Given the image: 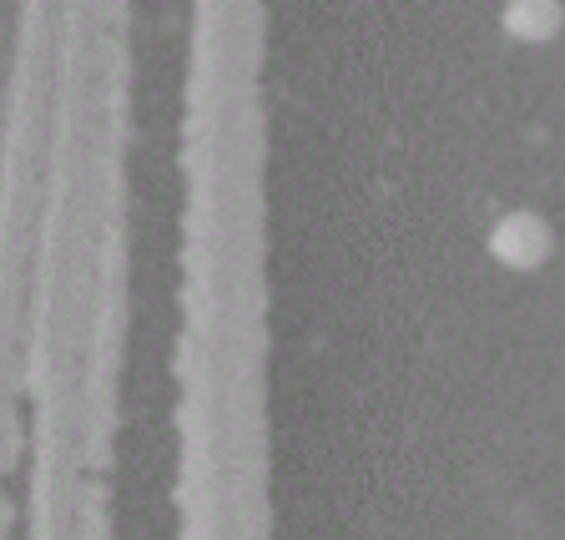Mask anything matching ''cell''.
Returning <instances> with one entry per match:
<instances>
[{
	"instance_id": "1",
	"label": "cell",
	"mask_w": 565,
	"mask_h": 540,
	"mask_svg": "<svg viewBox=\"0 0 565 540\" xmlns=\"http://www.w3.org/2000/svg\"><path fill=\"white\" fill-rule=\"evenodd\" d=\"M484 253L510 273H535L551 263L555 253V227L545 223L535 208H510L494 218V227L484 233Z\"/></svg>"
},
{
	"instance_id": "2",
	"label": "cell",
	"mask_w": 565,
	"mask_h": 540,
	"mask_svg": "<svg viewBox=\"0 0 565 540\" xmlns=\"http://www.w3.org/2000/svg\"><path fill=\"white\" fill-rule=\"evenodd\" d=\"M500 25L525 46H545V41H555L565 31V6L561 0H510L500 11Z\"/></svg>"
}]
</instances>
